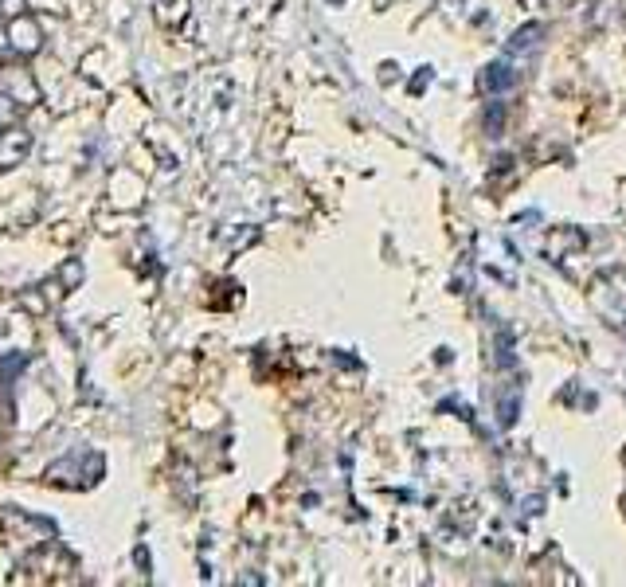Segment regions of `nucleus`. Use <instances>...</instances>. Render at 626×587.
Masks as SVG:
<instances>
[{"mask_svg":"<svg viewBox=\"0 0 626 587\" xmlns=\"http://www.w3.org/2000/svg\"><path fill=\"white\" fill-rule=\"evenodd\" d=\"M486 87H490V91H509V87H513V71H509V63H493L490 75H486Z\"/></svg>","mask_w":626,"mask_h":587,"instance_id":"20e7f679","label":"nucleus"},{"mask_svg":"<svg viewBox=\"0 0 626 587\" xmlns=\"http://www.w3.org/2000/svg\"><path fill=\"white\" fill-rule=\"evenodd\" d=\"M0 8H4L8 16H20V12H24V0H0Z\"/></svg>","mask_w":626,"mask_h":587,"instance_id":"423d86ee","label":"nucleus"},{"mask_svg":"<svg viewBox=\"0 0 626 587\" xmlns=\"http://www.w3.org/2000/svg\"><path fill=\"white\" fill-rule=\"evenodd\" d=\"M4 40L12 51H20V55H36L40 47H44V28L28 16V12H20V16H12V24H8V32H4Z\"/></svg>","mask_w":626,"mask_h":587,"instance_id":"f257e3e1","label":"nucleus"},{"mask_svg":"<svg viewBox=\"0 0 626 587\" xmlns=\"http://www.w3.org/2000/svg\"><path fill=\"white\" fill-rule=\"evenodd\" d=\"M28 153H32V134H28L20 122H12V126L0 130V169L20 165Z\"/></svg>","mask_w":626,"mask_h":587,"instance_id":"f03ea898","label":"nucleus"},{"mask_svg":"<svg viewBox=\"0 0 626 587\" xmlns=\"http://www.w3.org/2000/svg\"><path fill=\"white\" fill-rule=\"evenodd\" d=\"M157 4H165V8H157V16H161L169 28L188 20V0H157Z\"/></svg>","mask_w":626,"mask_h":587,"instance_id":"7ed1b4c3","label":"nucleus"},{"mask_svg":"<svg viewBox=\"0 0 626 587\" xmlns=\"http://www.w3.org/2000/svg\"><path fill=\"white\" fill-rule=\"evenodd\" d=\"M16 114H20V102H16V98H8V94H0V130H4V126H12V122H16Z\"/></svg>","mask_w":626,"mask_h":587,"instance_id":"39448f33","label":"nucleus"},{"mask_svg":"<svg viewBox=\"0 0 626 587\" xmlns=\"http://www.w3.org/2000/svg\"><path fill=\"white\" fill-rule=\"evenodd\" d=\"M0 47H4V36H0Z\"/></svg>","mask_w":626,"mask_h":587,"instance_id":"0eeeda50","label":"nucleus"}]
</instances>
